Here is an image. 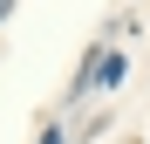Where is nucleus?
Returning a JSON list of instances; mask_svg holds the SVG:
<instances>
[{"label": "nucleus", "instance_id": "2", "mask_svg": "<svg viewBox=\"0 0 150 144\" xmlns=\"http://www.w3.org/2000/svg\"><path fill=\"white\" fill-rule=\"evenodd\" d=\"M41 144H62V137H55V130H48V137H41Z\"/></svg>", "mask_w": 150, "mask_h": 144}, {"label": "nucleus", "instance_id": "1", "mask_svg": "<svg viewBox=\"0 0 150 144\" xmlns=\"http://www.w3.org/2000/svg\"><path fill=\"white\" fill-rule=\"evenodd\" d=\"M7 14H14V0H0V21H7Z\"/></svg>", "mask_w": 150, "mask_h": 144}]
</instances>
